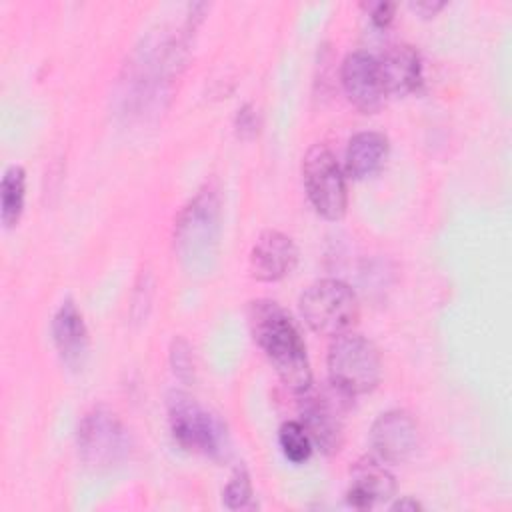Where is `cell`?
<instances>
[{"instance_id": "11", "label": "cell", "mask_w": 512, "mask_h": 512, "mask_svg": "<svg viewBox=\"0 0 512 512\" xmlns=\"http://www.w3.org/2000/svg\"><path fill=\"white\" fill-rule=\"evenodd\" d=\"M396 482L380 458L364 456L350 468L346 502L356 510H368L394 496Z\"/></svg>"}, {"instance_id": "20", "label": "cell", "mask_w": 512, "mask_h": 512, "mask_svg": "<svg viewBox=\"0 0 512 512\" xmlns=\"http://www.w3.org/2000/svg\"><path fill=\"white\" fill-rule=\"evenodd\" d=\"M360 6L368 12L372 24L378 28H386L394 20L396 4H392V2H362Z\"/></svg>"}, {"instance_id": "18", "label": "cell", "mask_w": 512, "mask_h": 512, "mask_svg": "<svg viewBox=\"0 0 512 512\" xmlns=\"http://www.w3.org/2000/svg\"><path fill=\"white\" fill-rule=\"evenodd\" d=\"M222 496H224L226 508H230V510H242V508L252 506V482H250V474L244 466H238L232 472Z\"/></svg>"}, {"instance_id": "9", "label": "cell", "mask_w": 512, "mask_h": 512, "mask_svg": "<svg viewBox=\"0 0 512 512\" xmlns=\"http://www.w3.org/2000/svg\"><path fill=\"white\" fill-rule=\"evenodd\" d=\"M418 442V424L406 410H388L370 428V444L384 464L410 460L418 450Z\"/></svg>"}, {"instance_id": "16", "label": "cell", "mask_w": 512, "mask_h": 512, "mask_svg": "<svg viewBox=\"0 0 512 512\" xmlns=\"http://www.w3.org/2000/svg\"><path fill=\"white\" fill-rule=\"evenodd\" d=\"M26 198V172L20 166H10L0 182V218L6 228L18 224Z\"/></svg>"}, {"instance_id": "23", "label": "cell", "mask_w": 512, "mask_h": 512, "mask_svg": "<svg viewBox=\"0 0 512 512\" xmlns=\"http://www.w3.org/2000/svg\"><path fill=\"white\" fill-rule=\"evenodd\" d=\"M390 508H392V510H400V512H416V510H422V504H420L416 498L402 496V498L396 500Z\"/></svg>"}, {"instance_id": "15", "label": "cell", "mask_w": 512, "mask_h": 512, "mask_svg": "<svg viewBox=\"0 0 512 512\" xmlns=\"http://www.w3.org/2000/svg\"><path fill=\"white\" fill-rule=\"evenodd\" d=\"M388 138L382 132L364 130L350 138L344 154L346 174L354 180H364L374 176L388 158Z\"/></svg>"}, {"instance_id": "6", "label": "cell", "mask_w": 512, "mask_h": 512, "mask_svg": "<svg viewBox=\"0 0 512 512\" xmlns=\"http://www.w3.org/2000/svg\"><path fill=\"white\" fill-rule=\"evenodd\" d=\"M78 456L90 470L120 466L130 452V436L120 418L106 408H92L78 424Z\"/></svg>"}, {"instance_id": "21", "label": "cell", "mask_w": 512, "mask_h": 512, "mask_svg": "<svg viewBox=\"0 0 512 512\" xmlns=\"http://www.w3.org/2000/svg\"><path fill=\"white\" fill-rule=\"evenodd\" d=\"M236 132L240 138H252L258 132V114L252 104H244L236 114Z\"/></svg>"}, {"instance_id": "2", "label": "cell", "mask_w": 512, "mask_h": 512, "mask_svg": "<svg viewBox=\"0 0 512 512\" xmlns=\"http://www.w3.org/2000/svg\"><path fill=\"white\" fill-rule=\"evenodd\" d=\"M220 236V196L212 186L202 188L178 214L174 248L186 270L210 268Z\"/></svg>"}, {"instance_id": "8", "label": "cell", "mask_w": 512, "mask_h": 512, "mask_svg": "<svg viewBox=\"0 0 512 512\" xmlns=\"http://www.w3.org/2000/svg\"><path fill=\"white\" fill-rule=\"evenodd\" d=\"M300 422L306 428L314 448L324 454L340 450L344 440V410L350 396L330 384L326 390H312V386L298 394Z\"/></svg>"}, {"instance_id": "5", "label": "cell", "mask_w": 512, "mask_h": 512, "mask_svg": "<svg viewBox=\"0 0 512 512\" xmlns=\"http://www.w3.org/2000/svg\"><path fill=\"white\" fill-rule=\"evenodd\" d=\"M300 314L310 330L320 336H340L356 324L360 308L354 290L336 278L310 284L300 296Z\"/></svg>"}, {"instance_id": "22", "label": "cell", "mask_w": 512, "mask_h": 512, "mask_svg": "<svg viewBox=\"0 0 512 512\" xmlns=\"http://www.w3.org/2000/svg\"><path fill=\"white\" fill-rule=\"evenodd\" d=\"M410 6H412V10H416L418 14L430 18V16H434L436 12H440V10L446 6V2H442V0H422V2H412Z\"/></svg>"}, {"instance_id": "12", "label": "cell", "mask_w": 512, "mask_h": 512, "mask_svg": "<svg viewBox=\"0 0 512 512\" xmlns=\"http://www.w3.org/2000/svg\"><path fill=\"white\" fill-rule=\"evenodd\" d=\"M298 262V248L280 230H264L250 252L252 276L262 282H276L288 276Z\"/></svg>"}, {"instance_id": "13", "label": "cell", "mask_w": 512, "mask_h": 512, "mask_svg": "<svg viewBox=\"0 0 512 512\" xmlns=\"http://www.w3.org/2000/svg\"><path fill=\"white\" fill-rule=\"evenodd\" d=\"M52 340L64 366L70 370L84 368L90 352V336L84 318L72 300H64L54 312Z\"/></svg>"}, {"instance_id": "10", "label": "cell", "mask_w": 512, "mask_h": 512, "mask_svg": "<svg viewBox=\"0 0 512 512\" xmlns=\"http://www.w3.org/2000/svg\"><path fill=\"white\" fill-rule=\"evenodd\" d=\"M340 78L348 100L360 112L374 114L382 108L388 94L384 90L376 56L364 50L350 52L342 62Z\"/></svg>"}, {"instance_id": "14", "label": "cell", "mask_w": 512, "mask_h": 512, "mask_svg": "<svg viewBox=\"0 0 512 512\" xmlns=\"http://www.w3.org/2000/svg\"><path fill=\"white\" fill-rule=\"evenodd\" d=\"M376 60L386 94L404 96L420 86L422 60L418 50L410 44H392Z\"/></svg>"}, {"instance_id": "1", "label": "cell", "mask_w": 512, "mask_h": 512, "mask_svg": "<svg viewBox=\"0 0 512 512\" xmlns=\"http://www.w3.org/2000/svg\"><path fill=\"white\" fill-rule=\"evenodd\" d=\"M248 324L254 342L264 352L280 382L292 392L302 394L312 386V370L302 336L290 314L274 300H252Z\"/></svg>"}, {"instance_id": "19", "label": "cell", "mask_w": 512, "mask_h": 512, "mask_svg": "<svg viewBox=\"0 0 512 512\" xmlns=\"http://www.w3.org/2000/svg\"><path fill=\"white\" fill-rule=\"evenodd\" d=\"M170 366L174 376L184 384H190L194 380V354L190 344L180 336L170 342Z\"/></svg>"}, {"instance_id": "7", "label": "cell", "mask_w": 512, "mask_h": 512, "mask_svg": "<svg viewBox=\"0 0 512 512\" xmlns=\"http://www.w3.org/2000/svg\"><path fill=\"white\" fill-rule=\"evenodd\" d=\"M302 180L314 210L326 220H340L346 214L348 190L344 172L324 144H314L302 160Z\"/></svg>"}, {"instance_id": "17", "label": "cell", "mask_w": 512, "mask_h": 512, "mask_svg": "<svg viewBox=\"0 0 512 512\" xmlns=\"http://www.w3.org/2000/svg\"><path fill=\"white\" fill-rule=\"evenodd\" d=\"M278 444L282 448V454L294 462V464H302L310 458L312 454V440L306 432V428L302 426L300 420H286L280 430H278Z\"/></svg>"}, {"instance_id": "3", "label": "cell", "mask_w": 512, "mask_h": 512, "mask_svg": "<svg viewBox=\"0 0 512 512\" xmlns=\"http://www.w3.org/2000/svg\"><path fill=\"white\" fill-rule=\"evenodd\" d=\"M168 422L174 440L188 452L226 460L230 454V436L226 424L198 404L190 394L172 392L168 396Z\"/></svg>"}, {"instance_id": "4", "label": "cell", "mask_w": 512, "mask_h": 512, "mask_svg": "<svg viewBox=\"0 0 512 512\" xmlns=\"http://www.w3.org/2000/svg\"><path fill=\"white\" fill-rule=\"evenodd\" d=\"M326 364L330 384L350 398L374 390L382 376L378 348L354 332H344L332 340Z\"/></svg>"}]
</instances>
